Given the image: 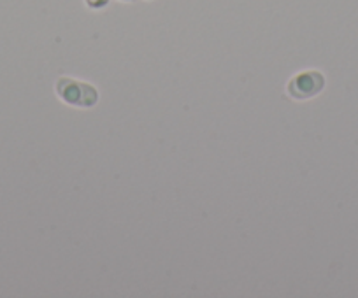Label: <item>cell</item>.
Here are the masks:
<instances>
[{"label":"cell","mask_w":358,"mask_h":298,"mask_svg":"<svg viewBox=\"0 0 358 298\" xmlns=\"http://www.w3.org/2000/svg\"><path fill=\"white\" fill-rule=\"evenodd\" d=\"M120 2H134V0H120Z\"/></svg>","instance_id":"obj_4"},{"label":"cell","mask_w":358,"mask_h":298,"mask_svg":"<svg viewBox=\"0 0 358 298\" xmlns=\"http://www.w3.org/2000/svg\"><path fill=\"white\" fill-rule=\"evenodd\" d=\"M55 91L65 105H71L76 109H92L101 100L97 87H94L88 81L69 76L58 77L57 83H55Z\"/></svg>","instance_id":"obj_1"},{"label":"cell","mask_w":358,"mask_h":298,"mask_svg":"<svg viewBox=\"0 0 358 298\" xmlns=\"http://www.w3.org/2000/svg\"><path fill=\"white\" fill-rule=\"evenodd\" d=\"M111 0H85V4L88 9H94V11H101V9L108 8V4Z\"/></svg>","instance_id":"obj_3"},{"label":"cell","mask_w":358,"mask_h":298,"mask_svg":"<svg viewBox=\"0 0 358 298\" xmlns=\"http://www.w3.org/2000/svg\"><path fill=\"white\" fill-rule=\"evenodd\" d=\"M327 87V77L323 72L309 68V70H301L288 80L287 94L288 97L297 102L311 100L318 97Z\"/></svg>","instance_id":"obj_2"}]
</instances>
